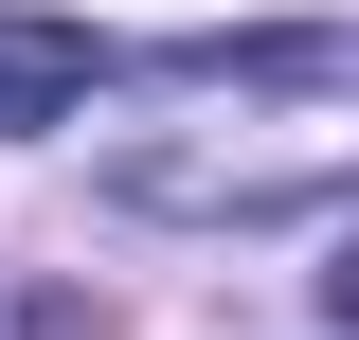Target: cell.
I'll return each mask as SVG.
<instances>
[{
	"instance_id": "obj_3",
	"label": "cell",
	"mask_w": 359,
	"mask_h": 340,
	"mask_svg": "<svg viewBox=\"0 0 359 340\" xmlns=\"http://www.w3.org/2000/svg\"><path fill=\"white\" fill-rule=\"evenodd\" d=\"M323 304H341V340H359V233H341V269H323Z\"/></svg>"
},
{
	"instance_id": "obj_1",
	"label": "cell",
	"mask_w": 359,
	"mask_h": 340,
	"mask_svg": "<svg viewBox=\"0 0 359 340\" xmlns=\"http://www.w3.org/2000/svg\"><path fill=\"white\" fill-rule=\"evenodd\" d=\"M144 108L108 143V197L180 215V233H269L359 179V18H233V36H180L108 72Z\"/></svg>"
},
{
	"instance_id": "obj_2",
	"label": "cell",
	"mask_w": 359,
	"mask_h": 340,
	"mask_svg": "<svg viewBox=\"0 0 359 340\" xmlns=\"http://www.w3.org/2000/svg\"><path fill=\"white\" fill-rule=\"evenodd\" d=\"M126 72L108 36H72V18H0V143H36V126H72L90 90Z\"/></svg>"
}]
</instances>
